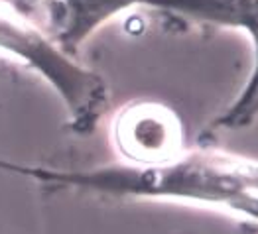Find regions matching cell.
Here are the masks:
<instances>
[{
    "label": "cell",
    "mask_w": 258,
    "mask_h": 234,
    "mask_svg": "<svg viewBox=\"0 0 258 234\" xmlns=\"http://www.w3.org/2000/svg\"><path fill=\"white\" fill-rule=\"evenodd\" d=\"M244 34H246L248 38L258 36V0H250V6H248V20H246Z\"/></svg>",
    "instance_id": "cell-7"
},
{
    "label": "cell",
    "mask_w": 258,
    "mask_h": 234,
    "mask_svg": "<svg viewBox=\"0 0 258 234\" xmlns=\"http://www.w3.org/2000/svg\"><path fill=\"white\" fill-rule=\"evenodd\" d=\"M2 4H6L14 14H18L20 18H32L34 16V8L30 4V0H0Z\"/></svg>",
    "instance_id": "cell-6"
},
{
    "label": "cell",
    "mask_w": 258,
    "mask_h": 234,
    "mask_svg": "<svg viewBox=\"0 0 258 234\" xmlns=\"http://www.w3.org/2000/svg\"><path fill=\"white\" fill-rule=\"evenodd\" d=\"M4 73H6V69H4V65L0 63V77H2V75H4Z\"/></svg>",
    "instance_id": "cell-8"
},
{
    "label": "cell",
    "mask_w": 258,
    "mask_h": 234,
    "mask_svg": "<svg viewBox=\"0 0 258 234\" xmlns=\"http://www.w3.org/2000/svg\"><path fill=\"white\" fill-rule=\"evenodd\" d=\"M112 140L120 162L132 166L170 162L187 149L179 114L154 101L130 103L122 108L112 124Z\"/></svg>",
    "instance_id": "cell-3"
},
{
    "label": "cell",
    "mask_w": 258,
    "mask_h": 234,
    "mask_svg": "<svg viewBox=\"0 0 258 234\" xmlns=\"http://www.w3.org/2000/svg\"><path fill=\"white\" fill-rule=\"evenodd\" d=\"M0 171L49 187L209 209L258 228V162L209 146L187 148L170 162L150 166L116 162L89 170H51L0 160Z\"/></svg>",
    "instance_id": "cell-1"
},
{
    "label": "cell",
    "mask_w": 258,
    "mask_h": 234,
    "mask_svg": "<svg viewBox=\"0 0 258 234\" xmlns=\"http://www.w3.org/2000/svg\"><path fill=\"white\" fill-rule=\"evenodd\" d=\"M252 43V67L237 99L223 110V114L213 120L209 132L223 130H242L258 118V36L250 38Z\"/></svg>",
    "instance_id": "cell-5"
},
{
    "label": "cell",
    "mask_w": 258,
    "mask_h": 234,
    "mask_svg": "<svg viewBox=\"0 0 258 234\" xmlns=\"http://www.w3.org/2000/svg\"><path fill=\"white\" fill-rule=\"evenodd\" d=\"M0 49L36 71L61 99L73 134H93L108 110V85L103 75L67 55L30 20H14L0 12Z\"/></svg>",
    "instance_id": "cell-2"
},
{
    "label": "cell",
    "mask_w": 258,
    "mask_h": 234,
    "mask_svg": "<svg viewBox=\"0 0 258 234\" xmlns=\"http://www.w3.org/2000/svg\"><path fill=\"white\" fill-rule=\"evenodd\" d=\"M34 14L45 10L43 32L71 57H77L81 45L110 20L136 6H148V0H30Z\"/></svg>",
    "instance_id": "cell-4"
}]
</instances>
